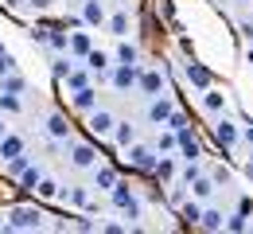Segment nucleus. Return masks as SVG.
<instances>
[{
	"instance_id": "34",
	"label": "nucleus",
	"mask_w": 253,
	"mask_h": 234,
	"mask_svg": "<svg viewBox=\"0 0 253 234\" xmlns=\"http://www.w3.org/2000/svg\"><path fill=\"white\" fill-rule=\"evenodd\" d=\"M156 176L164 180V184H171V180H175V160H171V156H160V164H156Z\"/></svg>"
},
{
	"instance_id": "33",
	"label": "nucleus",
	"mask_w": 253,
	"mask_h": 234,
	"mask_svg": "<svg viewBox=\"0 0 253 234\" xmlns=\"http://www.w3.org/2000/svg\"><path fill=\"white\" fill-rule=\"evenodd\" d=\"M70 203H74V207H86V211H97V203L90 199L86 187H70Z\"/></svg>"
},
{
	"instance_id": "10",
	"label": "nucleus",
	"mask_w": 253,
	"mask_h": 234,
	"mask_svg": "<svg viewBox=\"0 0 253 234\" xmlns=\"http://www.w3.org/2000/svg\"><path fill=\"white\" fill-rule=\"evenodd\" d=\"M179 156L183 160H203V144H199V137L191 133L187 125L179 129Z\"/></svg>"
},
{
	"instance_id": "22",
	"label": "nucleus",
	"mask_w": 253,
	"mask_h": 234,
	"mask_svg": "<svg viewBox=\"0 0 253 234\" xmlns=\"http://www.w3.org/2000/svg\"><path fill=\"white\" fill-rule=\"evenodd\" d=\"M28 168H32V156H28V152H20V156L4 160V172H8V176H16V180H20V176H24Z\"/></svg>"
},
{
	"instance_id": "40",
	"label": "nucleus",
	"mask_w": 253,
	"mask_h": 234,
	"mask_svg": "<svg viewBox=\"0 0 253 234\" xmlns=\"http://www.w3.org/2000/svg\"><path fill=\"white\" fill-rule=\"evenodd\" d=\"M101 231H105V234H121L125 227H121V223H101Z\"/></svg>"
},
{
	"instance_id": "38",
	"label": "nucleus",
	"mask_w": 253,
	"mask_h": 234,
	"mask_svg": "<svg viewBox=\"0 0 253 234\" xmlns=\"http://www.w3.org/2000/svg\"><path fill=\"white\" fill-rule=\"evenodd\" d=\"M12 67H16V63H12V51H8L4 43H0V74H8Z\"/></svg>"
},
{
	"instance_id": "5",
	"label": "nucleus",
	"mask_w": 253,
	"mask_h": 234,
	"mask_svg": "<svg viewBox=\"0 0 253 234\" xmlns=\"http://www.w3.org/2000/svg\"><path fill=\"white\" fill-rule=\"evenodd\" d=\"M86 129H90L94 137H113V129H117V117H113L109 109H101V105H97L94 113H86Z\"/></svg>"
},
{
	"instance_id": "15",
	"label": "nucleus",
	"mask_w": 253,
	"mask_h": 234,
	"mask_svg": "<svg viewBox=\"0 0 253 234\" xmlns=\"http://www.w3.org/2000/svg\"><path fill=\"white\" fill-rule=\"evenodd\" d=\"M47 133H51V140H70V125L63 113H47Z\"/></svg>"
},
{
	"instance_id": "19",
	"label": "nucleus",
	"mask_w": 253,
	"mask_h": 234,
	"mask_svg": "<svg viewBox=\"0 0 253 234\" xmlns=\"http://www.w3.org/2000/svg\"><path fill=\"white\" fill-rule=\"evenodd\" d=\"M203 109L207 113H226V94H218V90H203Z\"/></svg>"
},
{
	"instance_id": "4",
	"label": "nucleus",
	"mask_w": 253,
	"mask_h": 234,
	"mask_svg": "<svg viewBox=\"0 0 253 234\" xmlns=\"http://www.w3.org/2000/svg\"><path fill=\"white\" fill-rule=\"evenodd\" d=\"M136 82H140V67H136V63H117V67L109 70V86L121 90V94H128Z\"/></svg>"
},
{
	"instance_id": "14",
	"label": "nucleus",
	"mask_w": 253,
	"mask_h": 234,
	"mask_svg": "<svg viewBox=\"0 0 253 234\" xmlns=\"http://www.w3.org/2000/svg\"><path fill=\"white\" fill-rule=\"evenodd\" d=\"M82 20H86V28H101L109 20L105 8H101V0H82Z\"/></svg>"
},
{
	"instance_id": "39",
	"label": "nucleus",
	"mask_w": 253,
	"mask_h": 234,
	"mask_svg": "<svg viewBox=\"0 0 253 234\" xmlns=\"http://www.w3.org/2000/svg\"><path fill=\"white\" fill-rule=\"evenodd\" d=\"M168 125H171V129H183V125H187V117H183V109H175V113L168 117Z\"/></svg>"
},
{
	"instance_id": "41",
	"label": "nucleus",
	"mask_w": 253,
	"mask_h": 234,
	"mask_svg": "<svg viewBox=\"0 0 253 234\" xmlns=\"http://www.w3.org/2000/svg\"><path fill=\"white\" fill-rule=\"evenodd\" d=\"M28 4H32L35 12H43V8H51V0H28Z\"/></svg>"
},
{
	"instance_id": "26",
	"label": "nucleus",
	"mask_w": 253,
	"mask_h": 234,
	"mask_svg": "<svg viewBox=\"0 0 253 234\" xmlns=\"http://www.w3.org/2000/svg\"><path fill=\"white\" fill-rule=\"evenodd\" d=\"M24 109V101H20V94H12V90H0V113H20Z\"/></svg>"
},
{
	"instance_id": "16",
	"label": "nucleus",
	"mask_w": 253,
	"mask_h": 234,
	"mask_svg": "<svg viewBox=\"0 0 253 234\" xmlns=\"http://www.w3.org/2000/svg\"><path fill=\"white\" fill-rule=\"evenodd\" d=\"M199 227H203V231H226V215H222L218 207H203Z\"/></svg>"
},
{
	"instance_id": "28",
	"label": "nucleus",
	"mask_w": 253,
	"mask_h": 234,
	"mask_svg": "<svg viewBox=\"0 0 253 234\" xmlns=\"http://www.w3.org/2000/svg\"><path fill=\"white\" fill-rule=\"evenodd\" d=\"M179 219H183L187 227H199V219H203V207H199L195 199H187L183 207H179Z\"/></svg>"
},
{
	"instance_id": "17",
	"label": "nucleus",
	"mask_w": 253,
	"mask_h": 234,
	"mask_svg": "<svg viewBox=\"0 0 253 234\" xmlns=\"http://www.w3.org/2000/svg\"><path fill=\"white\" fill-rule=\"evenodd\" d=\"M214 191H218V180H214V176H199V180L191 184V195H195V199H211Z\"/></svg>"
},
{
	"instance_id": "43",
	"label": "nucleus",
	"mask_w": 253,
	"mask_h": 234,
	"mask_svg": "<svg viewBox=\"0 0 253 234\" xmlns=\"http://www.w3.org/2000/svg\"><path fill=\"white\" fill-rule=\"evenodd\" d=\"M12 129H8V121H4V113H0V137H8Z\"/></svg>"
},
{
	"instance_id": "30",
	"label": "nucleus",
	"mask_w": 253,
	"mask_h": 234,
	"mask_svg": "<svg viewBox=\"0 0 253 234\" xmlns=\"http://www.w3.org/2000/svg\"><path fill=\"white\" fill-rule=\"evenodd\" d=\"M90 74H94L90 67H86V70H70V78H66V90L74 94V90H82V86H90Z\"/></svg>"
},
{
	"instance_id": "1",
	"label": "nucleus",
	"mask_w": 253,
	"mask_h": 234,
	"mask_svg": "<svg viewBox=\"0 0 253 234\" xmlns=\"http://www.w3.org/2000/svg\"><path fill=\"white\" fill-rule=\"evenodd\" d=\"M128 168H136V172H148V176H156V164H160V148H148V144H128Z\"/></svg>"
},
{
	"instance_id": "13",
	"label": "nucleus",
	"mask_w": 253,
	"mask_h": 234,
	"mask_svg": "<svg viewBox=\"0 0 253 234\" xmlns=\"http://www.w3.org/2000/svg\"><path fill=\"white\" fill-rule=\"evenodd\" d=\"M183 78H187L195 90H211V70L203 67V63H187V67H183Z\"/></svg>"
},
{
	"instance_id": "20",
	"label": "nucleus",
	"mask_w": 253,
	"mask_h": 234,
	"mask_svg": "<svg viewBox=\"0 0 253 234\" xmlns=\"http://www.w3.org/2000/svg\"><path fill=\"white\" fill-rule=\"evenodd\" d=\"M90 51H94V43H90V35H86V32L70 35V55H74V59H86Z\"/></svg>"
},
{
	"instance_id": "44",
	"label": "nucleus",
	"mask_w": 253,
	"mask_h": 234,
	"mask_svg": "<svg viewBox=\"0 0 253 234\" xmlns=\"http://www.w3.org/2000/svg\"><path fill=\"white\" fill-rule=\"evenodd\" d=\"M242 137H246V144H253V125H250V129H242Z\"/></svg>"
},
{
	"instance_id": "12",
	"label": "nucleus",
	"mask_w": 253,
	"mask_h": 234,
	"mask_svg": "<svg viewBox=\"0 0 253 234\" xmlns=\"http://www.w3.org/2000/svg\"><path fill=\"white\" fill-rule=\"evenodd\" d=\"M70 105H74L78 113H94V109H97V90H94V86L74 90V94H70Z\"/></svg>"
},
{
	"instance_id": "36",
	"label": "nucleus",
	"mask_w": 253,
	"mask_h": 234,
	"mask_svg": "<svg viewBox=\"0 0 253 234\" xmlns=\"http://www.w3.org/2000/svg\"><path fill=\"white\" fill-rule=\"evenodd\" d=\"M70 59H55V63H51V74H55V78H59V82H66V78H70Z\"/></svg>"
},
{
	"instance_id": "37",
	"label": "nucleus",
	"mask_w": 253,
	"mask_h": 234,
	"mask_svg": "<svg viewBox=\"0 0 253 234\" xmlns=\"http://www.w3.org/2000/svg\"><path fill=\"white\" fill-rule=\"evenodd\" d=\"M199 176H203V168H199V160H187V168H183V184H195V180H199Z\"/></svg>"
},
{
	"instance_id": "32",
	"label": "nucleus",
	"mask_w": 253,
	"mask_h": 234,
	"mask_svg": "<svg viewBox=\"0 0 253 234\" xmlns=\"http://www.w3.org/2000/svg\"><path fill=\"white\" fill-rule=\"evenodd\" d=\"M113 59H117V63H136V59H140V51H136L132 43L121 39V43H117V51H113Z\"/></svg>"
},
{
	"instance_id": "29",
	"label": "nucleus",
	"mask_w": 253,
	"mask_h": 234,
	"mask_svg": "<svg viewBox=\"0 0 253 234\" xmlns=\"http://www.w3.org/2000/svg\"><path fill=\"white\" fill-rule=\"evenodd\" d=\"M35 195H39V199H59L63 191H59V184H55V180H47V176H43V180L35 184Z\"/></svg>"
},
{
	"instance_id": "3",
	"label": "nucleus",
	"mask_w": 253,
	"mask_h": 234,
	"mask_svg": "<svg viewBox=\"0 0 253 234\" xmlns=\"http://www.w3.org/2000/svg\"><path fill=\"white\" fill-rule=\"evenodd\" d=\"M109 199H113V207L125 215L128 223H132V219H140V199H136V191H132L128 184H117V187L109 191Z\"/></svg>"
},
{
	"instance_id": "9",
	"label": "nucleus",
	"mask_w": 253,
	"mask_h": 234,
	"mask_svg": "<svg viewBox=\"0 0 253 234\" xmlns=\"http://www.w3.org/2000/svg\"><path fill=\"white\" fill-rule=\"evenodd\" d=\"M164 70H140V82H136V90L140 94H148V98H160L164 94Z\"/></svg>"
},
{
	"instance_id": "42",
	"label": "nucleus",
	"mask_w": 253,
	"mask_h": 234,
	"mask_svg": "<svg viewBox=\"0 0 253 234\" xmlns=\"http://www.w3.org/2000/svg\"><path fill=\"white\" fill-rule=\"evenodd\" d=\"M242 35H246V39H253V24H250V20L242 24Z\"/></svg>"
},
{
	"instance_id": "6",
	"label": "nucleus",
	"mask_w": 253,
	"mask_h": 234,
	"mask_svg": "<svg viewBox=\"0 0 253 234\" xmlns=\"http://www.w3.org/2000/svg\"><path fill=\"white\" fill-rule=\"evenodd\" d=\"M211 133H214V140H218V148H222V152H226V148H234V144L242 140V129H238L234 121H226L222 113H218V121L211 125Z\"/></svg>"
},
{
	"instance_id": "24",
	"label": "nucleus",
	"mask_w": 253,
	"mask_h": 234,
	"mask_svg": "<svg viewBox=\"0 0 253 234\" xmlns=\"http://www.w3.org/2000/svg\"><path fill=\"white\" fill-rule=\"evenodd\" d=\"M47 47L51 51H70V35L63 28H47Z\"/></svg>"
},
{
	"instance_id": "31",
	"label": "nucleus",
	"mask_w": 253,
	"mask_h": 234,
	"mask_svg": "<svg viewBox=\"0 0 253 234\" xmlns=\"http://www.w3.org/2000/svg\"><path fill=\"white\" fill-rule=\"evenodd\" d=\"M250 215H242V211H234V215H226V231L230 234H246L250 231V223H246Z\"/></svg>"
},
{
	"instance_id": "23",
	"label": "nucleus",
	"mask_w": 253,
	"mask_h": 234,
	"mask_svg": "<svg viewBox=\"0 0 253 234\" xmlns=\"http://www.w3.org/2000/svg\"><path fill=\"white\" fill-rule=\"evenodd\" d=\"M105 28L117 35V39H125V35H128V12H113V16L105 20Z\"/></svg>"
},
{
	"instance_id": "25",
	"label": "nucleus",
	"mask_w": 253,
	"mask_h": 234,
	"mask_svg": "<svg viewBox=\"0 0 253 234\" xmlns=\"http://www.w3.org/2000/svg\"><path fill=\"white\" fill-rule=\"evenodd\" d=\"M109 63H113V59H109V55H105V51H90V55H86V67L94 70V74H105V70H109Z\"/></svg>"
},
{
	"instance_id": "7",
	"label": "nucleus",
	"mask_w": 253,
	"mask_h": 234,
	"mask_svg": "<svg viewBox=\"0 0 253 234\" xmlns=\"http://www.w3.org/2000/svg\"><path fill=\"white\" fill-rule=\"evenodd\" d=\"M171 113H175V101L168 98V94H160V98L148 101V121H152L156 129H164V125H168V117H171Z\"/></svg>"
},
{
	"instance_id": "11",
	"label": "nucleus",
	"mask_w": 253,
	"mask_h": 234,
	"mask_svg": "<svg viewBox=\"0 0 253 234\" xmlns=\"http://www.w3.org/2000/svg\"><path fill=\"white\" fill-rule=\"evenodd\" d=\"M117 184H121L117 168H109V164H94V187H97V191H113Z\"/></svg>"
},
{
	"instance_id": "8",
	"label": "nucleus",
	"mask_w": 253,
	"mask_h": 234,
	"mask_svg": "<svg viewBox=\"0 0 253 234\" xmlns=\"http://www.w3.org/2000/svg\"><path fill=\"white\" fill-rule=\"evenodd\" d=\"M70 164L74 168H94L97 164V148L90 140H74V144H70Z\"/></svg>"
},
{
	"instance_id": "27",
	"label": "nucleus",
	"mask_w": 253,
	"mask_h": 234,
	"mask_svg": "<svg viewBox=\"0 0 253 234\" xmlns=\"http://www.w3.org/2000/svg\"><path fill=\"white\" fill-rule=\"evenodd\" d=\"M24 74H16V70H8V74H0V90H12V94H24Z\"/></svg>"
},
{
	"instance_id": "18",
	"label": "nucleus",
	"mask_w": 253,
	"mask_h": 234,
	"mask_svg": "<svg viewBox=\"0 0 253 234\" xmlns=\"http://www.w3.org/2000/svg\"><path fill=\"white\" fill-rule=\"evenodd\" d=\"M20 152H24V137H16V133L0 137V160H12V156H20Z\"/></svg>"
},
{
	"instance_id": "2",
	"label": "nucleus",
	"mask_w": 253,
	"mask_h": 234,
	"mask_svg": "<svg viewBox=\"0 0 253 234\" xmlns=\"http://www.w3.org/2000/svg\"><path fill=\"white\" fill-rule=\"evenodd\" d=\"M8 231H43V211L39 207H12L8 211Z\"/></svg>"
},
{
	"instance_id": "35",
	"label": "nucleus",
	"mask_w": 253,
	"mask_h": 234,
	"mask_svg": "<svg viewBox=\"0 0 253 234\" xmlns=\"http://www.w3.org/2000/svg\"><path fill=\"white\" fill-rule=\"evenodd\" d=\"M39 180H43V172L32 164L28 172H24V176H20V187H24V191H35V184H39Z\"/></svg>"
},
{
	"instance_id": "21",
	"label": "nucleus",
	"mask_w": 253,
	"mask_h": 234,
	"mask_svg": "<svg viewBox=\"0 0 253 234\" xmlns=\"http://www.w3.org/2000/svg\"><path fill=\"white\" fill-rule=\"evenodd\" d=\"M136 140V125H128V121H117V129H113V144L117 148H128Z\"/></svg>"
}]
</instances>
